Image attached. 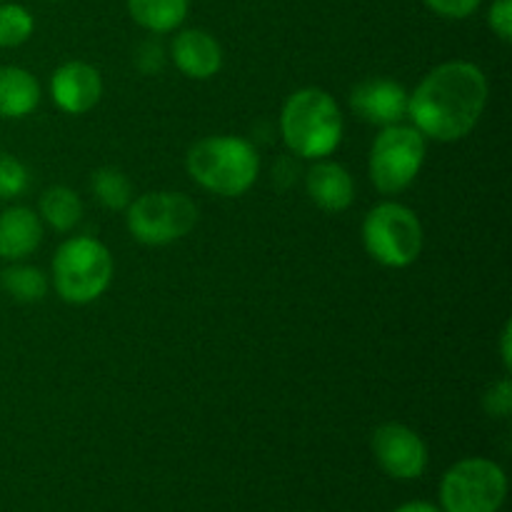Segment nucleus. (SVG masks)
Here are the masks:
<instances>
[{"label":"nucleus","mask_w":512,"mask_h":512,"mask_svg":"<svg viewBox=\"0 0 512 512\" xmlns=\"http://www.w3.org/2000/svg\"><path fill=\"white\" fill-rule=\"evenodd\" d=\"M508 498V475L490 458H463L440 480L443 512H500Z\"/></svg>","instance_id":"8"},{"label":"nucleus","mask_w":512,"mask_h":512,"mask_svg":"<svg viewBox=\"0 0 512 512\" xmlns=\"http://www.w3.org/2000/svg\"><path fill=\"white\" fill-rule=\"evenodd\" d=\"M0 290L10 300L23 305L43 303L50 290V278L35 265L8 263V268L0 270Z\"/></svg>","instance_id":"18"},{"label":"nucleus","mask_w":512,"mask_h":512,"mask_svg":"<svg viewBox=\"0 0 512 512\" xmlns=\"http://www.w3.org/2000/svg\"><path fill=\"white\" fill-rule=\"evenodd\" d=\"M38 215L43 225L53 228L55 233H70L78 228L85 215L83 198L68 185H53L40 195Z\"/></svg>","instance_id":"17"},{"label":"nucleus","mask_w":512,"mask_h":512,"mask_svg":"<svg viewBox=\"0 0 512 512\" xmlns=\"http://www.w3.org/2000/svg\"><path fill=\"white\" fill-rule=\"evenodd\" d=\"M360 238L370 260L383 268L403 270L423 253L425 230L413 208L398 200H383L365 213Z\"/></svg>","instance_id":"5"},{"label":"nucleus","mask_w":512,"mask_h":512,"mask_svg":"<svg viewBox=\"0 0 512 512\" xmlns=\"http://www.w3.org/2000/svg\"><path fill=\"white\" fill-rule=\"evenodd\" d=\"M165 63H168V53H165L158 35L143 40V43L138 45V50H135V68H138L143 75L163 73Z\"/></svg>","instance_id":"23"},{"label":"nucleus","mask_w":512,"mask_h":512,"mask_svg":"<svg viewBox=\"0 0 512 512\" xmlns=\"http://www.w3.org/2000/svg\"><path fill=\"white\" fill-rule=\"evenodd\" d=\"M428 158V140L413 125L380 128L370 145L368 175L380 195H398L418 180Z\"/></svg>","instance_id":"7"},{"label":"nucleus","mask_w":512,"mask_h":512,"mask_svg":"<svg viewBox=\"0 0 512 512\" xmlns=\"http://www.w3.org/2000/svg\"><path fill=\"white\" fill-rule=\"evenodd\" d=\"M90 190H93L95 203L110 213H125L130 200L135 198L130 178L115 165H103V168L95 170L93 178H90Z\"/></svg>","instance_id":"19"},{"label":"nucleus","mask_w":512,"mask_h":512,"mask_svg":"<svg viewBox=\"0 0 512 512\" xmlns=\"http://www.w3.org/2000/svg\"><path fill=\"white\" fill-rule=\"evenodd\" d=\"M35 33V18L25 5L0 3V48H20Z\"/></svg>","instance_id":"20"},{"label":"nucleus","mask_w":512,"mask_h":512,"mask_svg":"<svg viewBox=\"0 0 512 512\" xmlns=\"http://www.w3.org/2000/svg\"><path fill=\"white\" fill-rule=\"evenodd\" d=\"M500 360H503V368L505 373H510L512 368V323L503 325V330H500Z\"/></svg>","instance_id":"27"},{"label":"nucleus","mask_w":512,"mask_h":512,"mask_svg":"<svg viewBox=\"0 0 512 512\" xmlns=\"http://www.w3.org/2000/svg\"><path fill=\"white\" fill-rule=\"evenodd\" d=\"M0 3H3V0H0Z\"/></svg>","instance_id":"30"},{"label":"nucleus","mask_w":512,"mask_h":512,"mask_svg":"<svg viewBox=\"0 0 512 512\" xmlns=\"http://www.w3.org/2000/svg\"><path fill=\"white\" fill-rule=\"evenodd\" d=\"M303 175V170H300V158H295V155H283V158L275 163V170H273V183L278 185L280 190H288L290 185H295V180Z\"/></svg>","instance_id":"26"},{"label":"nucleus","mask_w":512,"mask_h":512,"mask_svg":"<svg viewBox=\"0 0 512 512\" xmlns=\"http://www.w3.org/2000/svg\"><path fill=\"white\" fill-rule=\"evenodd\" d=\"M30 188V173L20 158L0 150V200H15Z\"/></svg>","instance_id":"21"},{"label":"nucleus","mask_w":512,"mask_h":512,"mask_svg":"<svg viewBox=\"0 0 512 512\" xmlns=\"http://www.w3.org/2000/svg\"><path fill=\"white\" fill-rule=\"evenodd\" d=\"M390 512H443V510H440L438 505L428 503V500H410V503L398 505V508Z\"/></svg>","instance_id":"28"},{"label":"nucleus","mask_w":512,"mask_h":512,"mask_svg":"<svg viewBox=\"0 0 512 512\" xmlns=\"http://www.w3.org/2000/svg\"><path fill=\"white\" fill-rule=\"evenodd\" d=\"M303 185L310 203L323 210V213H345L355 203L353 175L348 173L345 165L335 163L330 158L313 160V165L303 170Z\"/></svg>","instance_id":"13"},{"label":"nucleus","mask_w":512,"mask_h":512,"mask_svg":"<svg viewBox=\"0 0 512 512\" xmlns=\"http://www.w3.org/2000/svg\"><path fill=\"white\" fill-rule=\"evenodd\" d=\"M185 173L218 198H240L260 175V153L240 135H205L185 153Z\"/></svg>","instance_id":"3"},{"label":"nucleus","mask_w":512,"mask_h":512,"mask_svg":"<svg viewBox=\"0 0 512 512\" xmlns=\"http://www.w3.org/2000/svg\"><path fill=\"white\" fill-rule=\"evenodd\" d=\"M50 275L53 290L63 303L90 305L103 298L113 283V253L93 235H73L55 250Z\"/></svg>","instance_id":"4"},{"label":"nucleus","mask_w":512,"mask_h":512,"mask_svg":"<svg viewBox=\"0 0 512 512\" xmlns=\"http://www.w3.org/2000/svg\"><path fill=\"white\" fill-rule=\"evenodd\" d=\"M410 90L393 78H365L350 90V108L363 123L388 128L408 120Z\"/></svg>","instance_id":"10"},{"label":"nucleus","mask_w":512,"mask_h":512,"mask_svg":"<svg viewBox=\"0 0 512 512\" xmlns=\"http://www.w3.org/2000/svg\"><path fill=\"white\" fill-rule=\"evenodd\" d=\"M280 138L290 155L300 160L330 158L345 135V118L338 100L323 88H300L285 98L278 118Z\"/></svg>","instance_id":"2"},{"label":"nucleus","mask_w":512,"mask_h":512,"mask_svg":"<svg viewBox=\"0 0 512 512\" xmlns=\"http://www.w3.org/2000/svg\"><path fill=\"white\" fill-rule=\"evenodd\" d=\"M128 15L135 25L150 35H165L180 30L190 13V0H125Z\"/></svg>","instance_id":"16"},{"label":"nucleus","mask_w":512,"mask_h":512,"mask_svg":"<svg viewBox=\"0 0 512 512\" xmlns=\"http://www.w3.org/2000/svg\"><path fill=\"white\" fill-rule=\"evenodd\" d=\"M175 68L190 80H210L223 70V48L218 38L203 28H183L173 35L168 50Z\"/></svg>","instance_id":"12"},{"label":"nucleus","mask_w":512,"mask_h":512,"mask_svg":"<svg viewBox=\"0 0 512 512\" xmlns=\"http://www.w3.org/2000/svg\"><path fill=\"white\" fill-rule=\"evenodd\" d=\"M50 98L68 115H85L103 98V75L85 60H68L50 75Z\"/></svg>","instance_id":"11"},{"label":"nucleus","mask_w":512,"mask_h":512,"mask_svg":"<svg viewBox=\"0 0 512 512\" xmlns=\"http://www.w3.org/2000/svg\"><path fill=\"white\" fill-rule=\"evenodd\" d=\"M40 83L20 65H0V118L23 120L38 110Z\"/></svg>","instance_id":"15"},{"label":"nucleus","mask_w":512,"mask_h":512,"mask_svg":"<svg viewBox=\"0 0 512 512\" xmlns=\"http://www.w3.org/2000/svg\"><path fill=\"white\" fill-rule=\"evenodd\" d=\"M45 225L38 210L28 205H10L0 213V260L23 263L43 245Z\"/></svg>","instance_id":"14"},{"label":"nucleus","mask_w":512,"mask_h":512,"mask_svg":"<svg viewBox=\"0 0 512 512\" xmlns=\"http://www.w3.org/2000/svg\"><path fill=\"white\" fill-rule=\"evenodd\" d=\"M375 463L393 480H418L428 470V445L410 425L380 423L370 438Z\"/></svg>","instance_id":"9"},{"label":"nucleus","mask_w":512,"mask_h":512,"mask_svg":"<svg viewBox=\"0 0 512 512\" xmlns=\"http://www.w3.org/2000/svg\"><path fill=\"white\" fill-rule=\"evenodd\" d=\"M200 210L190 195L178 190H150L135 195L125 208V228L130 238L148 248H165L195 230Z\"/></svg>","instance_id":"6"},{"label":"nucleus","mask_w":512,"mask_h":512,"mask_svg":"<svg viewBox=\"0 0 512 512\" xmlns=\"http://www.w3.org/2000/svg\"><path fill=\"white\" fill-rule=\"evenodd\" d=\"M53 3H58V0H53Z\"/></svg>","instance_id":"29"},{"label":"nucleus","mask_w":512,"mask_h":512,"mask_svg":"<svg viewBox=\"0 0 512 512\" xmlns=\"http://www.w3.org/2000/svg\"><path fill=\"white\" fill-rule=\"evenodd\" d=\"M488 25L503 43L512 40V0H493L488 10Z\"/></svg>","instance_id":"25"},{"label":"nucleus","mask_w":512,"mask_h":512,"mask_svg":"<svg viewBox=\"0 0 512 512\" xmlns=\"http://www.w3.org/2000/svg\"><path fill=\"white\" fill-rule=\"evenodd\" d=\"M488 75L473 60H445L420 78L408 98V120L425 140L458 143L488 108Z\"/></svg>","instance_id":"1"},{"label":"nucleus","mask_w":512,"mask_h":512,"mask_svg":"<svg viewBox=\"0 0 512 512\" xmlns=\"http://www.w3.org/2000/svg\"><path fill=\"white\" fill-rule=\"evenodd\" d=\"M483 410L488 418L495 420H505L510 418L512 413V383L510 378L495 380L493 385H488V390L483 393Z\"/></svg>","instance_id":"22"},{"label":"nucleus","mask_w":512,"mask_h":512,"mask_svg":"<svg viewBox=\"0 0 512 512\" xmlns=\"http://www.w3.org/2000/svg\"><path fill=\"white\" fill-rule=\"evenodd\" d=\"M425 8L445 20H465L483 5V0H423Z\"/></svg>","instance_id":"24"}]
</instances>
